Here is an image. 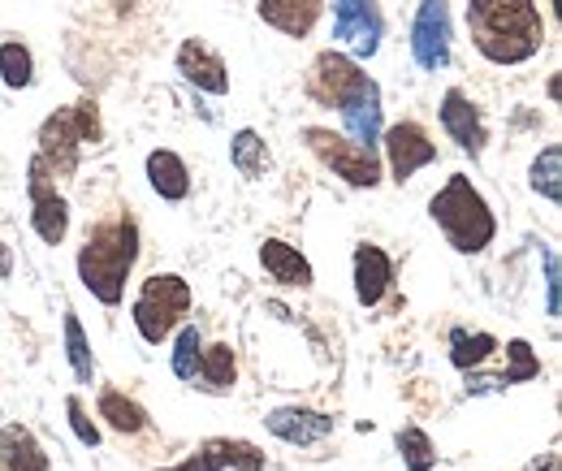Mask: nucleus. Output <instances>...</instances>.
I'll list each match as a JSON object with an SVG mask.
<instances>
[{"mask_svg":"<svg viewBox=\"0 0 562 471\" xmlns=\"http://www.w3.org/2000/svg\"><path fill=\"white\" fill-rule=\"evenodd\" d=\"M468 31L493 66H524L546 48L537 0H468Z\"/></svg>","mask_w":562,"mask_h":471,"instance_id":"f257e3e1","label":"nucleus"},{"mask_svg":"<svg viewBox=\"0 0 562 471\" xmlns=\"http://www.w3.org/2000/svg\"><path fill=\"white\" fill-rule=\"evenodd\" d=\"M139 260V221L131 212L100 221L82 247H78V281L91 290V299H100L104 307H117L126 299V281Z\"/></svg>","mask_w":562,"mask_h":471,"instance_id":"f03ea898","label":"nucleus"},{"mask_svg":"<svg viewBox=\"0 0 562 471\" xmlns=\"http://www.w3.org/2000/svg\"><path fill=\"white\" fill-rule=\"evenodd\" d=\"M428 216L437 221V229L446 234V243L459 256H481L493 243V234H497L490 200L472 187L468 173H450L446 178V187L428 200Z\"/></svg>","mask_w":562,"mask_h":471,"instance_id":"7ed1b4c3","label":"nucleus"},{"mask_svg":"<svg viewBox=\"0 0 562 471\" xmlns=\"http://www.w3.org/2000/svg\"><path fill=\"white\" fill-rule=\"evenodd\" d=\"M104 138V126H100V109L95 100H78L70 109H57L44 126H40V160L53 178H70L78 169V156L82 147L100 143Z\"/></svg>","mask_w":562,"mask_h":471,"instance_id":"20e7f679","label":"nucleus"},{"mask_svg":"<svg viewBox=\"0 0 562 471\" xmlns=\"http://www.w3.org/2000/svg\"><path fill=\"white\" fill-rule=\"evenodd\" d=\"M191 303H195V294H191V285L178 272H156V277H147L139 285L131 321H135V329H139L147 346H160V341L173 337L178 325H187Z\"/></svg>","mask_w":562,"mask_h":471,"instance_id":"39448f33","label":"nucleus"},{"mask_svg":"<svg viewBox=\"0 0 562 471\" xmlns=\"http://www.w3.org/2000/svg\"><path fill=\"white\" fill-rule=\"evenodd\" d=\"M303 143L316 152V160L325 169H334V178H342L347 187H359V191H372L381 182V156L376 147H363V143H351L347 135H334L325 126H307L303 131Z\"/></svg>","mask_w":562,"mask_h":471,"instance_id":"423d86ee","label":"nucleus"},{"mask_svg":"<svg viewBox=\"0 0 562 471\" xmlns=\"http://www.w3.org/2000/svg\"><path fill=\"white\" fill-rule=\"evenodd\" d=\"M385 35V18L376 0H334V44L355 61L376 57Z\"/></svg>","mask_w":562,"mask_h":471,"instance_id":"0eeeda50","label":"nucleus"},{"mask_svg":"<svg viewBox=\"0 0 562 471\" xmlns=\"http://www.w3.org/2000/svg\"><path fill=\"white\" fill-rule=\"evenodd\" d=\"M26 195H31V229L40 234V243L57 247L70 234V203L57 191V178L44 169V160L35 156L26 169Z\"/></svg>","mask_w":562,"mask_h":471,"instance_id":"6e6552de","label":"nucleus"},{"mask_svg":"<svg viewBox=\"0 0 562 471\" xmlns=\"http://www.w3.org/2000/svg\"><path fill=\"white\" fill-rule=\"evenodd\" d=\"M450 40H454L450 4L446 0H420L416 22H412V57H416V66L424 74H437V69L450 66Z\"/></svg>","mask_w":562,"mask_h":471,"instance_id":"1a4fd4ad","label":"nucleus"},{"mask_svg":"<svg viewBox=\"0 0 562 471\" xmlns=\"http://www.w3.org/2000/svg\"><path fill=\"white\" fill-rule=\"evenodd\" d=\"M338 117H342V131L351 143H363V147H376L381 143V131H385V109H381V87L376 78H359L351 91L342 96L338 104Z\"/></svg>","mask_w":562,"mask_h":471,"instance_id":"9d476101","label":"nucleus"},{"mask_svg":"<svg viewBox=\"0 0 562 471\" xmlns=\"http://www.w3.org/2000/svg\"><path fill=\"white\" fill-rule=\"evenodd\" d=\"M156 471H265V450L238 437H212L200 450H191L182 463Z\"/></svg>","mask_w":562,"mask_h":471,"instance_id":"9b49d317","label":"nucleus"},{"mask_svg":"<svg viewBox=\"0 0 562 471\" xmlns=\"http://www.w3.org/2000/svg\"><path fill=\"white\" fill-rule=\"evenodd\" d=\"M381 143H385V160H390V173L398 187L412 182L424 165L437 160V143L424 135V126H416V122H398V126L381 131Z\"/></svg>","mask_w":562,"mask_h":471,"instance_id":"f8f14e48","label":"nucleus"},{"mask_svg":"<svg viewBox=\"0 0 562 471\" xmlns=\"http://www.w3.org/2000/svg\"><path fill=\"white\" fill-rule=\"evenodd\" d=\"M363 78V69H359V61L355 57H347V53H338V48H329V53H321L316 61H312V69H307V96L316 100V104H325V109H338L342 104V96L351 91L355 82Z\"/></svg>","mask_w":562,"mask_h":471,"instance_id":"ddd939ff","label":"nucleus"},{"mask_svg":"<svg viewBox=\"0 0 562 471\" xmlns=\"http://www.w3.org/2000/svg\"><path fill=\"white\" fill-rule=\"evenodd\" d=\"M441 131L454 138L468 156H481L485 152V143H490V126H485V113L472 104V96L468 91H459V87H450L446 96H441Z\"/></svg>","mask_w":562,"mask_h":471,"instance_id":"4468645a","label":"nucleus"},{"mask_svg":"<svg viewBox=\"0 0 562 471\" xmlns=\"http://www.w3.org/2000/svg\"><path fill=\"white\" fill-rule=\"evenodd\" d=\"M178 74L191 87L209 91V96H229V66L221 61V53L212 48L209 40H182V48H178Z\"/></svg>","mask_w":562,"mask_h":471,"instance_id":"2eb2a0df","label":"nucleus"},{"mask_svg":"<svg viewBox=\"0 0 562 471\" xmlns=\"http://www.w3.org/2000/svg\"><path fill=\"white\" fill-rule=\"evenodd\" d=\"M265 428L285 446H316L334 433V415L307 411V406H278V411L265 415Z\"/></svg>","mask_w":562,"mask_h":471,"instance_id":"dca6fc26","label":"nucleus"},{"mask_svg":"<svg viewBox=\"0 0 562 471\" xmlns=\"http://www.w3.org/2000/svg\"><path fill=\"white\" fill-rule=\"evenodd\" d=\"M351 277H355V299H359V307H376V303L390 294V285H394V260H390L381 247L359 243L351 256Z\"/></svg>","mask_w":562,"mask_h":471,"instance_id":"f3484780","label":"nucleus"},{"mask_svg":"<svg viewBox=\"0 0 562 471\" xmlns=\"http://www.w3.org/2000/svg\"><path fill=\"white\" fill-rule=\"evenodd\" d=\"M260 269L269 272L278 285H285V290H307V285L316 281L307 256H303L299 247L281 243V238H265V243H260Z\"/></svg>","mask_w":562,"mask_h":471,"instance_id":"a211bd4d","label":"nucleus"},{"mask_svg":"<svg viewBox=\"0 0 562 471\" xmlns=\"http://www.w3.org/2000/svg\"><path fill=\"white\" fill-rule=\"evenodd\" d=\"M256 9H260V18L281 31L285 40H303V35H312V26L321 22V13H325V0H256Z\"/></svg>","mask_w":562,"mask_h":471,"instance_id":"6ab92c4d","label":"nucleus"},{"mask_svg":"<svg viewBox=\"0 0 562 471\" xmlns=\"http://www.w3.org/2000/svg\"><path fill=\"white\" fill-rule=\"evenodd\" d=\"M147 182H151V191H156L160 200H169V203H182L191 195L187 160H182L178 152H169V147H156V152L147 156Z\"/></svg>","mask_w":562,"mask_h":471,"instance_id":"aec40b11","label":"nucleus"},{"mask_svg":"<svg viewBox=\"0 0 562 471\" xmlns=\"http://www.w3.org/2000/svg\"><path fill=\"white\" fill-rule=\"evenodd\" d=\"M0 471H53V468H48V455L35 441L31 428L4 424L0 428Z\"/></svg>","mask_w":562,"mask_h":471,"instance_id":"412c9836","label":"nucleus"},{"mask_svg":"<svg viewBox=\"0 0 562 471\" xmlns=\"http://www.w3.org/2000/svg\"><path fill=\"white\" fill-rule=\"evenodd\" d=\"M234 381H238V355H234V346H229V341L204 346V355H200V368H195V381H191V385H200V390H209V394H229V390H234Z\"/></svg>","mask_w":562,"mask_h":471,"instance_id":"4be33fe9","label":"nucleus"},{"mask_svg":"<svg viewBox=\"0 0 562 471\" xmlns=\"http://www.w3.org/2000/svg\"><path fill=\"white\" fill-rule=\"evenodd\" d=\"M506 355H510V368L506 372H497V377H468V390H506V385H519V381L541 377V359L532 355V346L524 337H515L506 346Z\"/></svg>","mask_w":562,"mask_h":471,"instance_id":"5701e85b","label":"nucleus"},{"mask_svg":"<svg viewBox=\"0 0 562 471\" xmlns=\"http://www.w3.org/2000/svg\"><path fill=\"white\" fill-rule=\"evenodd\" d=\"M229 165L247 182H260L273 169V152H269V143L256 135V131H238V135L229 138Z\"/></svg>","mask_w":562,"mask_h":471,"instance_id":"b1692460","label":"nucleus"},{"mask_svg":"<svg viewBox=\"0 0 562 471\" xmlns=\"http://www.w3.org/2000/svg\"><path fill=\"white\" fill-rule=\"evenodd\" d=\"M100 419H109V428L113 433H122V437H135L147 428V411H143L135 399H126L122 390H100Z\"/></svg>","mask_w":562,"mask_h":471,"instance_id":"393cba45","label":"nucleus"},{"mask_svg":"<svg viewBox=\"0 0 562 471\" xmlns=\"http://www.w3.org/2000/svg\"><path fill=\"white\" fill-rule=\"evenodd\" d=\"M497 355V337L493 334H468V329H450V363L459 372H476Z\"/></svg>","mask_w":562,"mask_h":471,"instance_id":"a878e982","label":"nucleus"},{"mask_svg":"<svg viewBox=\"0 0 562 471\" xmlns=\"http://www.w3.org/2000/svg\"><path fill=\"white\" fill-rule=\"evenodd\" d=\"M528 187L546 203L562 200V147L559 143H550V147L537 152V160H532V169H528Z\"/></svg>","mask_w":562,"mask_h":471,"instance_id":"bb28decb","label":"nucleus"},{"mask_svg":"<svg viewBox=\"0 0 562 471\" xmlns=\"http://www.w3.org/2000/svg\"><path fill=\"white\" fill-rule=\"evenodd\" d=\"M66 359H70L74 377H78L82 385H91V377H95V355H91V341L82 334L78 312H66Z\"/></svg>","mask_w":562,"mask_h":471,"instance_id":"cd10ccee","label":"nucleus"},{"mask_svg":"<svg viewBox=\"0 0 562 471\" xmlns=\"http://www.w3.org/2000/svg\"><path fill=\"white\" fill-rule=\"evenodd\" d=\"M173 377L178 381H195V368H200V355H204V337H200V329L195 325H178L173 329Z\"/></svg>","mask_w":562,"mask_h":471,"instance_id":"c85d7f7f","label":"nucleus"},{"mask_svg":"<svg viewBox=\"0 0 562 471\" xmlns=\"http://www.w3.org/2000/svg\"><path fill=\"white\" fill-rule=\"evenodd\" d=\"M398 455H403V468L407 471H432L437 468V450H432V441H428V433L416 428V424H407V428H398Z\"/></svg>","mask_w":562,"mask_h":471,"instance_id":"c756f323","label":"nucleus"},{"mask_svg":"<svg viewBox=\"0 0 562 471\" xmlns=\"http://www.w3.org/2000/svg\"><path fill=\"white\" fill-rule=\"evenodd\" d=\"M0 78H4V87H9V91L31 87V78H35V61H31V48H26V44H18V40L0 44Z\"/></svg>","mask_w":562,"mask_h":471,"instance_id":"7c9ffc66","label":"nucleus"},{"mask_svg":"<svg viewBox=\"0 0 562 471\" xmlns=\"http://www.w3.org/2000/svg\"><path fill=\"white\" fill-rule=\"evenodd\" d=\"M66 415H70L74 437H78L82 446H91V450H95V446H100V428H95V419L87 415V406H82V399H78V394H70V399H66Z\"/></svg>","mask_w":562,"mask_h":471,"instance_id":"2f4dec72","label":"nucleus"},{"mask_svg":"<svg viewBox=\"0 0 562 471\" xmlns=\"http://www.w3.org/2000/svg\"><path fill=\"white\" fill-rule=\"evenodd\" d=\"M546 290H550V303H546V312H550V321H559L562 303H559V251H554V247L546 251Z\"/></svg>","mask_w":562,"mask_h":471,"instance_id":"473e14b6","label":"nucleus"},{"mask_svg":"<svg viewBox=\"0 0 562 471\" xmlns=\"http://www.w3.org/2000/svg\"><path fill=\"white\" fill-rule=\"evenodd\" d=\"M9 277H13V247L0 243V281H9Z\"/></svg>","mask_w":562,"mask_h":471,"instance_id":"72a5a7b5","label":"nucleus"},{"mask_svg":"<svg viewBox=\"0 0 562 471\" xmlns=\"http://www.w3.org/2000/svg\"><path fill=\"white\" fill-rule=\"evenodd\" d=\"M528 471H559V455H546L541 463H532Z\"/></svg>","mask_w":562,"mask_h":471,"instance_id":"f704fd0d","label":"nucleus"}]
</instances>
